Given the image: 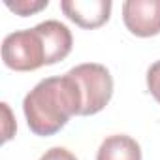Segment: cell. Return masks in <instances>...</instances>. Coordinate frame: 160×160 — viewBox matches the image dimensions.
I'll use <instances>...</instances> for the list:
<instances>
[{
	"label": "cell",
	"instance_id": "5b68a950",
	"mask_svg": "<svg viewBox=\"0 0 160 160\" xmlns=\"http://www.w3.org/2000/svg\"><path fill=\"white\" fill-rule=\"evenodd\" d=\"M111 0H62L60 10L64 15L81 28H98L109 21Z\"/></svg>",
	"mask_w": 160,
	"mask_h": 160
},
{
	"label": "cell",
	"instance_id": "277c9868",
	"mask_svg": "<svg viewBox=\"0 0 160 160\" xmlns=\"http://www.w3.org/2000/svg\"><path fill=\"white\" fill-rule=\"evenodd\" d=\"M122 21L134 36L151 38L160 34V0H126Z\"/></svg>",
	"mask_w": 160,
	"mask_h": 160
},
{
	"label": "cell",
	"instance_id": "30bf717a",
	"mask_svg": "<svg viewBox=\"0 0 160 160\" xmlns=\"http://www.w3.org/2000/svg\"><path fill=\"white\" fill-rule=\"evenodd\" d=\"M40 160H77V158H75L73 152H70L64 147H53V149L45 151L40 156Z\"/></svg>",
	"mask_w": 160,
	"mask_h": 160
},
{
	"label": "cell",
	"instance_id": "7a4b0ae2",
	"mask_svg": "<svg viewBox=\"0 0 160 160\" xmlns=\"http://www.w3.org/2000/svg\"><path fill=\"white\" fill-rule=\"evenodd\" d=\"M2 60L15 72H34L47 66V51L40 30L34 27L8 34L2 42Z\"/></svg>",
	"mask_w": 160,
	"mask_h": 160
},
{
	"label": "cell",
	"instance_id": "6da1fadb",
	"mask_svg": "<svg viewBox=\"0 0 160 160\" xmlns=\"http://www.w3.org/2000/svg\"><path fill=\"white\" fill-rule=\"evenodd\" d=\"M81 89L70 75L45 77L25 96L23 111L28 128L42 138L57 134L70 117L81 113Z\"/></svg>",
	"mask_w": 160,
	"mask_h": 160
},
{
	"label": "cell",
	"instance_id": "9c48e42d",
	"mask_svg": "<svg viewBox=\"0 0 160 160\" xmlns=\"http://www.w3.org/2000/svg\"><path fill=\"white\" fill-rule=\"evenodd\" d=\"M147 89L154 96V100L160 104V60L151 64L147 70Z\"/></svg>",
	"mask_w": 160,
	"mask_h": 160
},
{
	"label": "cell",
	"instance_id": "3957f363",
	"mask_svg": "<svg viewBox=\"0 0 160 160\" xmlns=\"http://www.w3.org/2000/svg\"><path fill=\"white\" fill-rule=\"evenodd\" d=\"M68 73L75 79L81 89L83 104L79 115H94L109 104L113 96V77L106 66L98 62H85L77 64Z\"/></svg>",
	"mask_w": 160,
	"mask_h": 160
},
{
	"label": "cell",
	"instance_id": "52a82bcc",
	"mask_svg": "<svg viewBox=\"0 0 160 160\" xmlns=\"http://www.w3.org/2000/svg\"><path fill=\"white\" fill-rule=\"evenodd\" d=\"M96 160H141V147L126 134H113L100 143Z\"/></svg>",
	"mask_w": 160,
	"mask_h": 160
},
{
	"label": "cell",
	"instance_id": "8992f818",
	"mask_svg": "<svg viewBox=\"0 0 160 160\" xmlns=\"http://www.w3.org/2000/svg\"><path fill=\"white\" fill-rule=\"evenodd\" d=\"M36 28L40 30V34L43 38V43H45L47 66L57 64V62L64 60L70 55L72 45H73V38H72L70 28L64 23L49 19V21H43V23L36 25Z\"/></svg>",
	"mask_w": 160,
	"mask_h": 160
},
{
	"label": "cell",
	"instance_id": "ba28073f",
	"mask_svg": "<svg viewBox=\"0 0 160 160\" xmlns=\"http://www.w3.org/2000/svg\"><path fill=\"white\" fill-rule=\"evenodd\" d=\"M6 8L15 12L17 15L21 17H28V15H34L42 10H45L49 6V0H15V2H12V0H6Z\"/></svg>",
	"mask_w": 160,
	"mask_h": 160
}]
</instances>
